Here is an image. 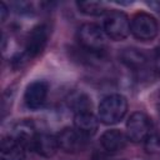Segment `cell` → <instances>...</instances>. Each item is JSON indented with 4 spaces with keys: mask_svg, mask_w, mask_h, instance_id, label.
<instances>
[{
    "mask_svg": "<svg viewBox=\"0 0 160 160\" xmlns=\"http://www.w3.org/2000/svg\"><path fill=\"white\" fill-rule=\"evenodd\" d=\"M128 111L126 98L120 94L105 96L98 108V119L105 125L118 124L124 119Z\"/></svg>",
    "mask_w": 160,
    "mask_h": 160,
    "instance_id": "obj_1",
    "label": "cell"
},
{
    "mask_svg": "<svg viewBox=\"0 0 160 160\" xmlns=\"http://www.w3.org/2000/svg\"><path fill=\"white\" fill-rule=\"evenodd\" d=\"M106 35L96 24H82L78 30V40L80 46L89 54L101 55L106 49Z\"/></svg>",
    "mask_w": 160,
    "mask_h": 160,
    "instance_id": "obj_2",
    "label": "cell"
},
{
    "mask_svg": "<svg viewBox=\"0 0 160 160\" xmlns=\"http://www.w3.org/2000/svg\"><path fill=\"white\" fill-rule=\"evenodd\" d=\"M102 30L105 35L111 40H124L130 34V20L128 15L120 10L108 11L104 20Z\"/></svg>",
    "mask_w": 160,
    "mask_h": 160,
    "instance_id": "obj_3",
    "label": "cell"
},
{
    "mask_svg": "<svg viewBox=\"0 0 160 160\" xmlns=\"http://www.w3.org/2000/svg\"><path fill=\"white\" fill-rule=\"evenodd\" d=\"M130 32L140 41H151L159 32L156 19L148 12H138L130 21Z\"/></svg>",
    "mask_w": 160,
    "mask_h": 160,
    "instance_id": "obj_4",
    "label": "cell"
},
{
    "mask_svg": "<svg viewBox=\"0 0 160 160\" xmlns=\"http://www.w3.org/2000/svg\"><path fill=\"white\" fill-rule=\"evenodd\" d=\"M152 125L146 114L132 112L126 122V138L132 142H144L151 136Z\"/></svg>",
    "mask_w": 160,
    "mask_h": 160,
    "instance_id": "obj_5",
    "label": "cell"
},
{
    "mask_svg": "<svg viewBox=\"0 0 160 160\" xmlns=\"http://www.w3.org/2000/svg\"><path fill=\"white\" fill-rule=\"evenodd\" d=\"M58 145L59 149L68 154H76L86 149L89 138L82 135L75 128H65L58 135Z\"/></svg>",
    "mask_w": 160,
    "mask_h": 160,
    "instance_id": "obj_6",
    "label": "cell"
},
{
    "mask_svg": "<svg viewBox=\"0 0 160 160\" xmlns=\"http://www.w3.org/2000/svg\"><path fill=\"white\" fill-rule=\"evenodd\" d=\"M49 39V29L46 25L40 24L31 29L26 38L25 42V51L24 58L25 59H32L38 56L46 46Z\"/></svg>",
    "mask_w": 160,
    "mask_h": 160,
    "instance_id": "obj_7",
    "label": "cell"
},
{
    "mask_svg": "<svg viewBox=\"0 0 160 160\" xmlns=\"http://www.w3.org/2000/svg\"><path fill=\"white\" fill-rule=\"evenodd\" d=\"M48 92H49V85L46 81L36 80L30 82L26 86L24 94L25 105L31 110H36L41 108L48 98Z\"/></svg>",
    "mask_w": 160,
    "mask_h": 160,
    "instance_id": "obj_8",
    "label": "cell"
},
{
    "mask_svg": "<svg viewBox=\"0 0 160 160\" xmlns=\"http://www.w3.org/2000/svg\"><path fill=\"white\" fill-rule=\"evenodd\" d=\"M120 60L121 62L129 68L130 70H132L135 74H144L148 70V58L146 55L135 49V48H128L124 49L120 54Z\"/></svg>",
    "mask_w": 160,
    "mask_h": 160,
    "instance_id": "obj_9",
    "label": "cell"
},
{
    "mask_svg": "<svg viewBox=\"0 0 160 160\" xmlns=\"http://www.w3.org/2000/svg\"><path fill=\"white\" fill-rule=\"evenodd\" d=\"M11 136L14 139H16L19 142H21L26 149L34 150V144H35V139L38 136V132H36V129L31 121L21 120V121L15 124Z\"/></svg>",
    "mask_w": 160,
    "mask_h": 160,
    "instance_id": "obj_10",
    "label": "cell"
},
{
    "mask_svg": "<svg viewBox=\"0 0 160 160\" xmlns=\"http://www.w3.org/2000/svg\"><path fill=\"white\" fill-rule=\"evenodd\" d=\"M26 150L28 149L21 142L9 135L1 140L0 156L1 160H25Z\"/></svg>",
    "mask_w": 160,
    "mask_h": 160,
    "instance_id": "obj_11",
    "label": "cell"
},
{
    "mask_svg": "<svg viewBox=\"0 0 160 160\" xmlns=\"http://www.w3.org/2000/svg\"><path fill=\"white\" fill-rule=\"evenodd\" d=\"M126 141H128L126 135L118 129L106 130L100 138V145L109 154L121 151L126 146Z\"/></svg>",
    "mask_w": 160,
    "mask_h": 160,
    "instance_id": "obj_12",
    "label": "cell"
},
{
    "mask_svg": "<svg viewBox=\"0 0 160 160\" xmlns=\"http://www.w3.org/2000/svg\"><path fill=\"white\" fill-rule=\"evenodd\" d=\"M74 128L86 138L96 134L99 128V119L91 111H81L74 114Z\"/></svg>",
    "mask_w": 160,
    "mask_h": 160,
    "instance_id": "obj_13",
    "label": "cell"
},
{
    "mask_svg": "<svg viewBox=\"0 0 160 160\" xmlns=\"http://www.w3.org/2000/svg\"><path fill=\"white\" fill-rule=\"evenodd\" d=\"M58 149H59V145H58L56 136L49 132H38V136L34 144V150L39 155L44 158H51L55 155Z\"/></svg>",
    "mask_w": 160,
    "mask_h": 160,
    "instance_id": "obj_14",
    "label": "cell"
},
{
    "mask_svg": "<svg viewBox=\"0 0 160 160\" xmlns=\"http://www.w3.org/2000/svg\"><path fill=\"white\" fill-rule=\"evenodd\" d=\"M76 6L80 12L89 15V16H100L108 11L106 4L101 1H79Z\"/></svg>",
    "mask_w": 160,
    "mask_h": 160,
    "instance_id": "obj_15",
    "label": "cell"
},
{
    "mask_svg": "<svg viewBox=\"0 0 160 160\" xmlns=\"http://www.w3.org/2000/svg\"><path fill=\"white\" fill-rule=\"evenodd\" d=\"M69 106L72 109L74 114L81 112V111H91V101L82 92H78V94H74L72 96H70Z\"/></svg>",
    "mask_w": 160,
    "mask_h": 160,
    "instance_id": "obj_16",
    "label": "cell"
},
{
    "mask_svg": "<svg viewBox=\"0 0 160 160\" xmlns=\"http://www.w3.org/2000/svg\"><path fill=\"white\" fill-rule=\"evenodd\" d=\"M154 71L160 76V48H158L154 52Z\"/></svg>",
    "mask_w": 160,
    "mask_h": 160,
    "instance_id": "obj_17",
    "label": "cell"
},
{
    "mask_svg": "<svg viewBox=\"0 0 160 160\" xmlns=\"http://www.w3.org/2000/svg\"><path fill=\"white\" fill-rule=\"evenodd\" d=\"M1 20L2 21H5V19H6V14H8V8H6V5L4 4V2H1Z\"/></svg>",
    "mask_w": 160,
    "mask_h": 160,
    "instance_id": "obj_18",
    "label": "cell"
},
{
    "mask_svg": "<svg viewBox=\"0 0 160 160\" xmlns=\"http://www.w3.org/2000/svg\"><path fill=\"white\" fill-rule=\"evenodd\" d=\"M155 104H156V108L159 110V114H160V90L158 91L156 94V98H155Z\"/></svg>",
    "mask_w": 160,
    "mask_h": 160,
    "instance_id": "obj_19",
    "label": "cell"
},
{
    "mask_svg": "<svg viewBox=\"0 0 160 160\" xmlns=\"http://www.w3.org/2000/svg\"><path fill=\"white\" fill-rule=\"evenodd\" d=\"M99 160H122V159H108V158H101Z\"/></svg>",
    "mask_w": 160,
    "mask_h": 160,
    "instance_id": "obj_20",
    "label": "cell"
},
{
    "mask_svg": "<svg viewBox=\"0 0 160 160\" xmlns=\"http://www.w3.org/2000/svg\"><path fill=\"white\" fill-rule=\"evenodd\" d=\"M158 136L160 139V122H159V126H158Z\"/></svg>",
    "mask_w": 160,
    "mask_h": 160,
    "instance_id": "obj_21",
    "label": "cell"
}]
</instances>
